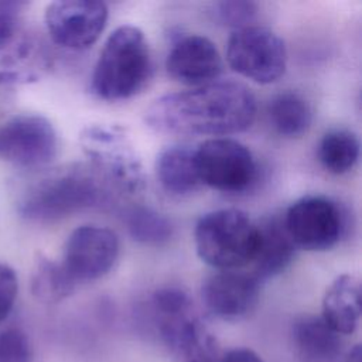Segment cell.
<instances>
[{
	"instance_id": "obj_27",
	"label": "cell",
	"mask_w": 362,
	"mask_h": 362,
	"mask_svg": "<svg viewBox=\"0 0 362 362\" xmlns=\"http://www.w3.org/2000/svg\"><path fill=\"white\" fill-rule=\"evenodd\" d=\"M219 362H263V359L250 348H233L228 351Z\"/></svg>"
},
{
	"instance_id": "obj_24",
	"label": "cell",
	"mask_w": 362,
	"mask_h": 362,
	"mask_svg": "<svg viewBox=\"0 0 362 362\" xmlns=\"http://www.w3.org/2000/svg\"><path fill=\"white\" fill-rule=\"evenodd\" d=\"M0 362H31V346L23 331L8 328L0 332Z\"/></svg>"
},
{
	"instance_id": "obj_4",
	"label": "cell",
	"mask_w": 362,
	"mask_h": 362,
	"mask_svg": "<svg viewBox=\"0 0 362 362\" xmlns=\"http://www.w3.org/2000/svg\"><path fill=\"white\" fill-rule=\"evenodd\" d=\"M151 305L160 338L178 362H218V341L182 288L156 290Z\"/></svg>"
},
{
	"instance_id": "obj_11",
	"label": "cell",
	"mask_w": 362,
	"mask_h": 362,
	"mask_svg": "<svg viewBox=\"0 0 362 362\" xmlns=\"http://www.w3.org/2000/svg\"><path fill=\"white\" fill-rule=\"evenodd\" d=\"M117 256L119 239L113 230L98 225H83L68 236L59 263L71 280L79 286L107 274Z\"/></svg>"
},
{
	"instance_id": "obj_6",
	"label": "cell",
	"mask_w": 362,
	"mask_h": 362,
	"mask_svg": "<svg viewBox=\"0 0 362 362\" xmlns=\"http://www.w3.org/2000/svg\"><path fill=\"white\" fill-rule=\"evenodd\" d=\"M89 164L113 191L137 195L146 187L140 156L126 130L117 124H90L79 134Z\"/></svg>"
},
{
	"instance_id": "obj_9",
	"label": "cell",
	"mask_w": 362,
	"mask_h": 362,
	"mask_svg": "<svg viewBox=\"0 0 362 362\" xmlns=\"http://www.w3.org/2000/svg\"><path fill=\"white\" fill-rule=\"evenodd\" d=\"M58 154V134L42 115L21 113L0 124V158L25 170L47 167Z\"/></svg>"
},
{
	"instance_id": "obj_25",
	"label": "cell",
	"mask_w": 362,
	"mask_h": 362,
	"mask_svg": "<svg viewBox=\"0 0 362 362\" xmlns=\"http://www.w3.org/2000/svg\"><path fill=\"white\" fill-rule=\"evenodd\" d=\"M24 6L21 1H0V51L16 41Z\"/></svg>"
},
{
	"instance_id": "obj_12",
	"label": "cell",
	"mask_w": 362,
	"mask_h": 362,
	"mask_svg": "<svg viewBox=\"0 0 362 362\" xmlns=\"http://www.w3.org/2000/svg\"><path fill=\"white\" fill-rule=\"evenodd\" d=\"M109 10L103 1L58 0L47 6L44 23L51 40L68 49H86L100 37Z\"/></svg>"
},
{
	"instance_id": "obj_10",
	"label": "cell",
	"mask_w": 362,
	"mask_h": 362,
	"mask_svg": "<svg viewBox=\"0 0 362 362\" xmlns=\"http://www.w3.org/2000/svg\"><path fill=\"white\" fill-rule=\"evenodd\" d=\"M283 223L296 247L313 252L335 246L345 228L339 206L321 195H308L293 202Z\"/></svg>"
},
{
	"instance_id": "obj_7",
	"label": "cell",
	"mask_w": 362,
	"mask_h": 362,
	"mask_svg": "<svg viewBox=\"0 0 362 362\" xmlns=\"http://www.w3.org/2000/svg\"><path fill=\"white\" fill-rule=\"evenodd\" d=\"M197 170L201 184L226 194L249 189L257 178V163L242 143L214 137L195 148Z\"/></svg>"
},
{
	"instance_id": "obj_2",
	"label": "cell",
	"mask_w": 362,
	"mask_h": 362,
	"mask_svg": "<svg viewBox=\"0 0 362 362\" xmlns=\"http://www.w3.org/2000/svg\"><path fill=\"white\" fill-rule=\"evenodd\" d=\"M112 194V187L89 163H72L30 182L18 195L17 212L28 222L54 223L107 205Z\"/></svg>"
},
{
	"instance_id": "obj_17",
	"label": "cell",
	"mask_w": 362,
	"mask_h": 362,
	"mask_svg": "<svg viewBox=\"0 0 362 362\" xmlns=\"http://www.w3.org/2000/svg\"><path fill=\"white\" fill-rule=\"evenodd\" d=\"M156 177L161 188L171 195H187L201 185L195 148L174 144L163 148L156 158Z\"/></svg>"
},
{
	"instance_id": "obj_20",
	"label": "cell",
	"mask_w": 362,
	"mask_h": 362,
	"mask_svg": "<svg viewBox=\"0 0 362 362\" xmlns=\"http://www.w3.org/2000/svg\"><path fill=\"white\" fill-rule=\"evenodd\" d=\"M269 117L276 132L284 137H300L313 120L310 103L298 93L284 92L269 103Z\"/></svg>"
},
{
	"instance_id": "obj_19",
	"label": "cell",
	"mask_w": 362,
	"mask_h": 362,
	"mask_svg": "<svg viewBox=\"0 0 362 362\" xmlns=\"http://www.w3.org/2000/svg\"><path fill=\"white\" fill-rule=\"evenodd\" d=\"M76 287L59 262L45 255L37 256L31 273V291L38 301L59 303L74 294Z\"/></svg>"
},
{
	"instance_id": "obj_13",
	"label": "cell",
	"mask_w": 362,
	"mask_h": 362,
	"mask_svg": "<svg viewBox=\"0 0 362 362\" xmlns=\"http://www.w3.org/2000/svg\"><path fill=\"white\" fill-rule=\"evenodd\" d=\"M260 294V281L249 273L221 270L208 276L201 286V298L206 310L218 318L236 321L249 315Z\"/></svg>"
},
{
	"instance_id": "obj_23",
	"label": "cell",
	"mask_w": 362,
	"mask_h": 362,
	"mask_svg": "<svg viewBox=\"0 0 362 362\" xmlns=\"http://www.w3.org/2000/svg\"><path fill=\"white\" fill-rule=\"evenodd\" d=\"M214 21L223 27H229L235 30H240L245 27H250L256 20L259 8L253 1L246 0H225L216 1L211 6L209 10Z\"/></svg>"
},
{
	"instance_id": "obj_26",
	"label": "cell",
	"mask_w": 362,
	"mask_h": 362,
	"mask_svg": "<svg viewBox=\"0 0 362 362\" xmlns=\"http://www.w3.org/2000/svg\"><path fill=\"white\" fill-rule=\"evenodd\" d=\"M18 293V279L13 267L0 262V324L10 315Z\"/></svg>"
},
{
	"instance_id": "obj_16",
	"label": "cell",
	"mask_w": 362,
	"mask_h": 362,
	"mask_svg": "<svg viewBox=\"0 0 362 362\" xmlns=\"http://www.w3.org/2000/svg\"><path fill=\"white\" fill-rule=\"evenodd\" d=\"M324 322L338 335H351L361 320V284L356 276L344 273L327 288L322 298Z\"/></svg>"
},
{
	"instance_id": "obj_15",
	"label": "cell",
	"mask_w": 362,
	"mask_h": 362,
	"mask_svg": "<svg viewBox=\"0 0 362 362\" xmlns=\"http://www.w3.org/2000/svg\"><path fill=\"white\" fill-rule=\"evenodd\" d=\"M257 225V247L253 263V276L262 281L284 272L293 262L296 245L288 236L283 219L266 218Z\"/></svg>"
},
{
	"instance_id": "obj_18",
	"label": "cell",
	"mask_w": 362,
	"mask_h": 362,
	"mask_svg": "<svg viewBox=\"0 0 362 362\" xmlns=\"http://www.w3.org/2000/svg\"><path fill=\"white\" fill-rule=\"evenodd\" d=\"M293 339L305 362H335L342 342L321 317L303 315L293 324Z\"/></svg>"
},
{
	"instance_id": "obj_14",
	"label": "cell",
	"mask_w": 362,
	"mask_h": 362,
	"mask_svg": "<svg viewBox=\"0 0 362 362\" xmlns=\"http://www.w3.org/2000/svg\"><path fill=\"white\" fill-rule=\"evenodd\" d=\"M165 68L173 79L201 86L216 81L222 72V59L209 38L189 34L174 42L167 55Z\"/></svg>"
},
{
	"instance_id": "obj_28",
	"label": "cell",
	"mask_w": 362,
	"mask_h": 362,
	"mask_svg": "<svg viewBox=\"0 0 362 362\" xmlns=\"http://www.w3.org/2000/svg\"><path fill=\"white\" fill-rule=\"evenodd\" d=\"M345 362H362V346L359 344L354 345L345 358Z\"/></svg>"
},
{
	"instance_id": "obj_22",
	"label": "cell",
	"mask_w": 362,
	"mask_h": 362,
	"mask_svg": "<svg viewBox=\"0 0 362 362\" xmlns=\"http://www.w3.org/2000/svg\"><path fill=\"white\" fill-rule=\"evenodd\" d=\"M124 222L130 236L143 245L161 246L173 236L170 219L148 206L130 208L126 212Z\"/></svg>"
},
{
	"instance_id": "obj_8",
	"label": "cell",
	"mask_w": 362,
	"mask_h": 362,
	"mask_svg": "<svg viewBox=\"0 0 362 362\" xmlns=\"http://www.w3.org/2000/svg\"><path fill=\"white\" fill-rule=\"evenodd\" d=\"M226 61L239 75L266 85L276 82L284 74L287 52L284 41L276 33L250 25L230 34Z\"/></svg>"
},
{
	"instance_id": "obj_21",
	"label": "cell",
	"mask_w": 362,
	"mask_h": 362,
	"mask_svg": "<svg viewBox=\"0 0 362 362\" xmlns=\"http://www.w3.org/2000/svg\"><path fill=\"white\" fill-rule=\"evenodd\" d=\"M359 158V140L349 130H331L318 144V160L331 174L351 171Z\"/></svg>"
},
{
	"instance_id": "obj_3",
	"label": "cell",
	"mask_w": 362,
	"mask_h": 362,
	"mask_svg": "<svg viewBox=\"0 0 362 362\" xmlns=\"http://www.w3.org/2000/svg\"><path fill=\"white\" fill-rule=\"evenodd\" d=\"M151 71V54L144 33L136 25L124 24L103 44L92 74V90L105 100H124L147 85Z\"/></svg>"
},
{
	"instance_id": "obj_1",
	"label": "cell",
	"mask_w": 362,
	"mask_h": 362,
	"mask_svg": "<svg viewBox=\"0 0 362 362\" xmlns=\"http://www.w3.org/2000/svg\"><path fill=\"white\" fill-rule=\"evenodd\" d=\"M256 110L255 95L246 85L214 81L157 98L146 110V123L164 134L225 136L249 129Z\"/></svg>"
},
{
	"instance_id": "obj_5",
	"label": "cell",
	"mask_w": 362,
	"mask_h": 362,
	"mask_svg": "<svg viewBox=\"0 0 362 362\" xmlns=\"http://www.w3.org/2000/svg\"><path fill=\"white\" fill-rule=\"evenodd\" d=\"M194 243L204 263L218 270H236L255 257L257 225L240 209H216L199 218Z\"/></svg>"
}]
</instances>
